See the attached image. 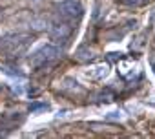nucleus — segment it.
Masks as SVG:
<instances>
[{
  "mask_svg": "<svg viewBox=\"0 0 155 139\" xmlns=\"http://www.w3.org/2000/svg\"><path fill=\"white\" fill-rule=\"evenodd\" d=\"M58 48H55L53 44H44V46H40L33 55H31V60H33V64H44V62H49V60H53V59H57L58 57Z\"/></svg>",
  "mask_w": 155,
  "mask_h": 139,
  "instance_id": "nucleus-1",
  "label": "nucleus"
},
{
  "mask_svg": "<svg viewBox=\"0 0 155 139\" xmlns=\"http://www.w3.org/2000/svg\"><path fill=\"white\" fill-rule=\"evenodd\" d=\"M58 13L64 17V19H81L82 13H84V8L79 0H68V2H62L58 6Z\"/></svg>",
  "mask_w": 155,
  "mask_h": 139,
  "instance_id": "nucleus-2",
  "label": "nucleus"
},
{
  "mask_svg": "<svg viewBox=\"0 0 155 139\" xmlns=\"http://www.w3.org/2000/svg\"><path fill=\"white\" fill-rule=\"evenodd\" d=\"M69 33H71V29H69V26H66V24H55V26L51 28V37H53L55 40H66V39L69 37Z\"/></svg>",
  "mask_w": 155,
  "mask_h": 139,
  "instance_id": "nucleus-3",
  "label": "nucleus"
},
{
  "mask_svg": "<svg viewBox=\"0 0 155 139\" xmlns=\"http://www.w3.org/2000/svg\"><path fill=\"white\" fill-rule=\"evenodd\" d=\"M124 2H126L128 6H131V4H139V2H140V0H124Z\"/></svg>",
  "mask_w": 155,
  "mask_h": 139,
  "instance_id": "nucleus-4",
  "label": "nucleus"
},
{
  "mask_svg": "<svg viewBox=\"0 0 155 139\" xmlns=\"http://www.w3.org/2000/svg\"><path fill=\"white\" fill-rule=\"evenodd\" d=\"M117 117H120L117 112H113V114H110V115H108V119H117Z\"/></svg>",
  "mask_w": 155,
  "mask_h": 139,
  "instance_id": "nucleus-5",
  "label": "nucleus"
},
{
  "mask_svg": "<svg viewBox=\"0 0 155 139\" xmlns=\"http://www.w3.org/2000/svg\"><path fill=\"white\" fill-rule=\"evenodd\" d=\"M60 2H68V0H60Z\"/></svg>",
  "mask_w": 155,
  "mask_h": 139,
  "instance_id": "nucleus-6",
  "label": "nucleus"
}]
</instances>
